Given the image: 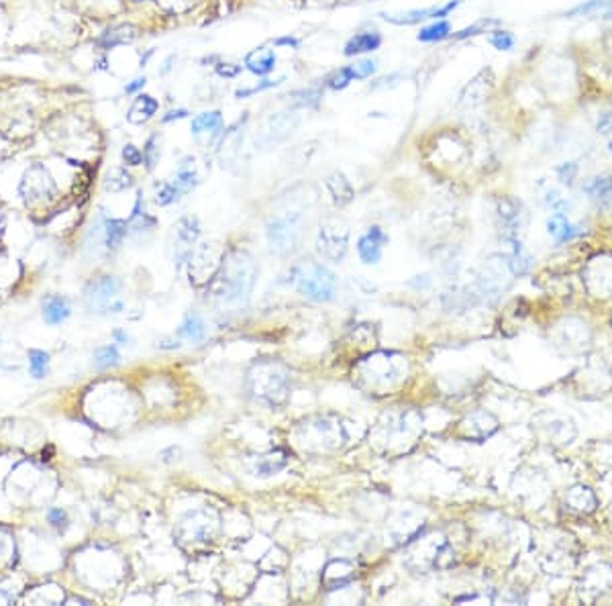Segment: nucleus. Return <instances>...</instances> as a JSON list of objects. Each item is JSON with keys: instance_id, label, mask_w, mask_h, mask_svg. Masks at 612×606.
Instances as JSON below:
<instances>
[{"instance_id": "nucleus-53", "label": "nucleus", "mask_w": 612, "mask_h": 606, "mask_svg": "<svg viewBox=\"0 0 612 606\" xmlns=\"http://www.w3.org/2000/svg\"><path fill=\"white\" fill-rule=\"evenodd\" d=\"M176 60H178V55H176V53L168 55V58H166V62H164V68L159 70V76H168V73L172 71V68H174Z\"/></svg>"}, {"instance_id": "nucleus-19", "label": "nucleus", "mask_w": 612, "mask_h": 606, "mask_svg": "<svg viewBox=\"0 0 612 606\" xmlns=\"http://www.w3.org/2000/svg\"><path fill=\"white\" fill-rule=\"evenodd\" d=\"M323 580L329 592L341 590V588L349 586L356 580V568L347 560H335L324 568Z\"/></svg>"}, {"instance_id": "nucleus-11", "label": "nucleus", "mask_w": 612, "mask_h": 606, "mask_svg": "<svg viewBox=\"0 0 612 606\" xmlns=\"http://www.w3.org/2000/svg\"><path fill=\"white\" fill-rule=\"evenodd\" d=\"M498 431V419L486 410H473L460 423L457 435L469 441H484Z\"/></svg>"}, {"instance_id": "nucleus-22", "label": "nucleus", "mask_w": 612, "mask_h": 606, "mask_svg": "<svg viewBox=\"0 0 612 606\" xmlns=\"http://www.w3.org/2000/svg\"><path fill=\"white\" fill-rule=\"evenodd\" d=\"M324 186H326L335 207H345V205H349L353 200L356 192H353V186H351V182L347 180L345 174H341V172L329 174L326 180H324Z\"/></svg>"}, {"instance_id": "nucleus-44", "label": "nucleus", "mask_w": 612, "mask_h": 606, "mask_svg": "<svg viewBox=\"0 0 612 606\" xmlns=\"http://www.w3.org/2000/svg\"><path fill=\"white\" fill-rule=\"evenodd\" d=\"M351 66H353V71H356V80H367V78H371V76L378 73V62L371 60V58L358 60Z\"/></svg>"}, {"instance_id": "nucleus-12", "label": "nucleus", "mask_w": 612, "mask_h": 606, "mask_svg": "<svg viewBox=\"0 0 612 606\" xmlns=\"http://www.w3.org/2000/svg\"><path fill=\"white\" fill-rule=\"evenodd\" d=\"M200 237V223L196 216H182L176 225V268L180 270L186 261H190L194 253V243Z\"/></svg>"}, {"instance_id": "nucleus-58", "label": "nucleus", "mask_w": 612, "mask_h": 606, "mask_svg": "<svg viewBox=\"0 0 612 606\" xmlns=\"http://www.w3.org/2000/svg\"><path fill=\"white\" fill-rule=\"evenodd\" d=\"M611 327H612V319H611Z\"/></svg>"}, {"instance_id": "nucleus-8", "label": "nucleus", "mask_w": 612, "mask_h": 606, "mask_svg": "<svg viewBox=\"0 0 612 606\" xmlns=\"http://www.w3.org/2000/svg\"><path fill=\"white\" fill-rule=\"evenodd\" d=\"M119 292H121V282L112 276H103L100 280L92 282L86 290L88 306L96 313L119 315L125 309V304L119 300Z\"/></svg>"}, {"instance_id": "nucleus-6", "label": "nucleus", "mask_w": 612, "mask_h": 606, "mask_svg": "<svg viewBox=\"0 0 612 606\" xmlns=\"http://www.w3.org/2000/svg\"><path fill=\"white\" fill-rule=\"evenodd\" d=\"M345 439L347 435L341 421L331 417H315L304 421L298 427V441L306 449H317V451L339 449L345 443Z\"/></svg>"}, {"instance_id": "nucleus-37", "label": "nucleus", "mask_w": 612, "mask_h": 606, "mask_svg": "<svg viewBox=\"0 0 612 606\" xmlns=\"http://www.w3.org/2000/svg\"><path fill=\"white\" fill-rule=\"evenodd\" d=\"M490 27H500V21H498V19H480V21L471 23V25L466 27V29H462V31H457V33H451L449 39H453V41H464V39H468V37H475L486 33Z\"/></svg>"}, {"instance_id": "nucleus-57", "label": "nucleus", "mask_w": 612, "mask_h": 606, "mask_svg": "<svg viewBox=\"0 0 612 606\" xmlns=\"http://www.w3.org/2000/svg\"><path fill=\"white\" fill-rule=\"evenodd\" d=\"M611 153H612V143H611Z\"/></svg>"}, {"instance_id": "nucleus-41", "label": "nucleus", "mask_w": 612, "mask_h": 606, "mask_svg": "<svg viewBox=\"0 0 612 606\" xmlns=\"http://www.w3.org/2000/svg\"><path fill=\"white\" fill-rule=\"evenodd\" d=\"M282 82H286V78L282 76V78H276V80H272V78H263L261 82H257L255 86H250V88H239V90H235V98H250L253 94H259V92H265V90H272V88H278Z\"/></svg>"}, {"instance_id": "nucleus-26", "label": "nucleus", "mask_w": 612, "mask_h": 606, "mask_svg": "<svg viewBox=\"0 0 612 606\" xmlns=\"http://www.w3.org/2000/svg\"><path fill=\"white\" fill-rule=\"evenodd\" d=\"M70 315H72V306H70L68 298H64V296L55 294V296H49L43 302V321L51 324V327L66 322L70 319Z\"/></svg>"}, {"instance_id": "nucleus-49", "label": "nucleus", "mask_w": 612, "mask_h": 606, "mask_svg": "<svg viewBox=\"0 0 612 606\" xmlns=\"http://www.w3.org/2000/svg\"><path fill=\"white\" fill-rule=\"evenodd\" d=\"M577 174V166L574 162H570V164H561L559 168H557V176L559 180L563 182V184H572L574 178H576Z\"/></svg>"}, {"instance_id": "nucleus-55", "label": "nucleus", "mask_w": 612, "mask_h": 606, "mask_svg": "<svg viewBox=\"0 0 612 606\" xmlns=\"http://www.w3.org/2000/svg\"><path fill=\"white\" fill-rule=\"evenodd\" d=\"M410 286H417V288H425V286H429V276H425V280H417V282H410Z\"/></svg>"}, {"instance_id": "nucleus-32", "label": "nucleus", "mask_w": 612, "mask_h": 606, "mask_svg": "<svg viewBox=\"0 0 612 606\" xmlns=\"http://www.w3.org/2000/svg\"><path fill=\"white\" fill-rule=\"evenodd\" d=\"M510 243V253H508V268H510V272L512 274H525L527 270H529V266H531V257H529V253L525 251L523 248V243H521V239H510L508 241Z\"/></svg>"}, {"instance_id": "nucleus-24", "label": "nucleus", "mask_w": 612, "mask_h": 606, "mask_svg": "<svg viewBox=\"0 0 612 606\" xmlns=\"http://www.w3.org/2000/svg\"><path fill=\"white\" fill-rule=\"evenodd\" d=\"M172 182L176 184V188L180 190L182 196L190 194V192L200 184V176H198V172H196V164H194V157H192V155L184 157L180 164H178V168H176V172H174Z\"/></svg>"}, {"instance_id": "nucleus-34", "label": "nucleus", "mask_w": 612, "mask_h": 606, "mask_svg": "<svg viewBox=\"0 0 612 606\" xmlns=\"http://www.w3.org/2000/svg\"><path fill=\"white\" fill-rule=\"evenodd\" d=\"M351 82H356V71H353L351 64H347V66H343V68H339V70H335L333 73L326 76L324 88H329L333 92H341V90L349 88Z\"/></svg>"}, {"instance_id": "nucleus-17", "label": "nucleus", "mask_w": 612, "mask_h": 606, "mask_svg": "<svg viewBox=\"0 0 612 606\" xmlns=\"http://www.w3.org/2000/svg\"><path fill=\"white\" fill-rule=\"evenodd\" d=\"M496 216H498V227H500V231H502L506 241H510V239H518V231H521V227H523V218H525V213H523L521 205H516V202L510 200V198L498 200Z\"/></svg>"}, {"instance_id": "nucleus-4", "label": "nucleus", "mask_w": 612, "mask_h": 606, "mask_svg": "<svg viewBox=\"0 0 612 606\" xmlns=\"http://www.w3.org/2000/svg\"><path fill=\"white\" fill-rule=\"evenodd\" d=\"M304 235V216L300 211H282L265 220V239L270 253L286 257L300 248Z\"/></svg>"}, {"instance_id": "nucleus-31", "label": "nucleus", "mask_w": 612, "mask_h": 606, "mask_svg": "<svg viewBox=\"0 0 612 606\" xmlns=\"http://www.w3.org/2000/svg\"><path fill=\"white\" fill-rule=\"evenodd\" d=\"M137 37L135 33V27L131 25H119V27H112L105 31L100 39H98V45L107 47V49H114L119 45H127V43H133V39Z\"/></svg>"}, {"instance_id": "nucleus-50", "label": "nucleus", "mask_w": 612, "mask_h": 606, "mask_svg": "<svg viewBox=\"0 0 612 606\" xmlns=\"http://www.w3.org/2000/svg\"><path fill=\"white\" fill-rule=\"evenodd\" d=\"M145 84H147V78H145V76H139V78L127 82V86H125V94H129V96H133V94H141Z\"/></svg>"}, {"instance_id": "nucleus-9", "label": "nucleus", "mask_w": 612, "mask_h": 606, "mask_svg": "<svg viewBox=\"0 0 612 606\" xmlns=\"http://www.w3.org/2000/svg\"><path fill=\"white\" fill-rule=\"evenodd\" d=\"M460 6V0H449L441 6H429V8H410L402 12H380V19L390 25H419L425 21H439L449 17Z\"/></svg>"}, {"instance_id": "nucleus-20", "label": "nucleus", "mask_w": 612, "mask_h": 606, "mask_svg": "<svg viewBox=\"0 0 612 606\" xmlns=\"http://www.w3.org/2000/svg\"><path fill=\"white\" fill-rule=\"evenodd\" d=\"M276 62H278V58H276L274 49L257 47V49H253L245 55L243 64H245V70L252 71L253 76L265 78V76H270L272 71L276 70Z\"/></svg>"}, {"instance_id": "nucleus-47", "label": "nucleus", "mask_w": 612, "mask_h": 606, "mask_svg": "<svg viewBox=\"0 0 612 606\" xmlns=\"http://www.w3.org/2000/svg\"><path fill=\"white\" fill-rule=\"evenodd\" d=\"M47 521L51 527H55L58 531H64L68 527V512L62 508H49L47 510Z\"/></svg>"}, {"instance_id": "nucleus-25", "label": "nucleus", "mask_w": 612, "mask_h": 606, "mask_svg": "<svg viewBox=\"0 0 612 606\" xmlns=\"http://www.w3.org/2000/svg\"><path fill=\"white\" fill-rule=\"evenodd\" d=\"M159 110V103L157 98H153L151 94H137V98L133 101V105L127 112V121L131 125H143L149 119L155 116V112Z\"/></svg>"}, {"instance_id": "nucleus-23", "label": "nucleus", "mask_w": 612, "mask_h": 606, "mask_svg": "<svg viewBox=\"0 0 612 606\" xmlns=\"http://www.w3.org/2000/svg\"><path fill=\"white\" fill-rule=\"evenodd\" d=\"M103 220V241L108 251L116 250L123 239L129 235V220L127 218H114V216H100Z\"/></svg>"}, {"instance_id": "nucleus-38", "label": "nucleus", "mask_w": 612, "mask_h": 606, "mask_svg": "<svg viewBox=\"0 0 612 606\" xmlns=\"http://www.w3.org/2000/svg\"><path fill=\"white\" fill-rule=\"evenodd\" d=\"M131 186H133V178L125 168H114L112 172H108L105 180V188L108 192H123Z\"/></svg>"}, {"instance_id": "nucleus-1", "label": "nucleus", "mask_w": 612, "mask_h": 606, "mask_svg": "<svg viewBox=\"0 0 612 606\" xmlns=\"http://www.w3.org/2000/svg\"><path fill=\"white\" fill-rule=\"evenodd\" d=\"M257 272L259 270L247 251L233 250L229 255H225L215 274V296L225 304H247L257 280Z\"/></svg>"}, {"instance_id": "nucleus-52", "label": "nucleus", "mask_w": 612, "mask_h": 606, "mask_svg": "<svg viewBox=\"0 0 612 606\" xmlns=\"http://www.w3.org/2000/svg\"><path fill=\"white\" fill-rule=\"evenodd\" d=\"M272 43H274V47H290V49H298L300 47V39L294 35L276 37Z\"/></svg>"}, {"instance_id": "nucleus-45", "label": "nucleus", "mask_w": 612, "mask_h": 606, "mask_svg": "<svg viewBox=\"0 0 612 606\" xmlns=\"http://www.w3.org/2000/svg\"><path fill=\"white\" fill-rule=\"evenodd\" d=\"M121 155H123V162H125L127 166H131V168H137V166L143 164V151H141L137 145H133V143H127V145L123 147Z\"/></svg>"}, {"instance_id": "nucleus-13", "label": "nucleus", "mask_w": 612, "mask_h": 606, "mask_svg": "<svg viewBox=\"0 0 612 606\" xmlns=\"http://www.w3.org/2000/svg\"><path fill=\"white\" fill-rule=\"evenodd\" d=\"M288 462V453L284 449H276V451L250 456L245 460V469L252 474L253 478H272V476L280 474L282 469H286Z\"/></svg>"}, {"instance_id": "nucleus-51", "label": "nucleus", "mask_w": 612, "mask_h": 606, "mask_svg": "<svg viewBox=\"0 0 612 606\" xmlns=\"http://www.w3.org/2000/svg\"><path fill=\"white\" fill-rule=\"evenodd\" d=\"M188 116H190L188 108H172L161 116V123H174V121H182V119H188Z\"/></svg>"}, {"instance_id": "nucleus-56", "label": "nucleus", "mask_w": 612, "mask_h": 606, "mask_svg": "<svg viewBox=\"0 0 612 606\" xmlns=\"http://www.w3.org/2000/svg\"><path fill=\"white\" fill-rule=\"evenodd\" d=\"M133 2H145V0H133Z\"/></svg>"}, {"instance_id": "nucleus-3", "label": "nucleus", "mask_w": 612, "mask_h": 606, "mask_svg": "<svg viewBox=\"0 0 612 606\" xmlns=\"http://www.w3.org/2000/svg\"><path fill=\"white\" fill-rule=\"evenodd\" d=\"M408 361L394 352H378L360 359L356 365V378L367 390L390 392L406 380Z\"/></svg>"}, {"instance_id": "nucleus-39", "label": "nucleus", "mask_w": 612, "mask_h": 606, "mask_svg": "<svg viewBox=\"0 0 612 606\" xmlns=\"http://www.w3.org/2000/svg\"><path fill=\"white\" fill-rule=\"evenodd\" d=\"M121 363V354L116 345H103L94 352V365L98 370H110Z\"/></svg>"}, {"instance_id": "nucleus-46", "label": "nucleus", "mask_w": 612, "mask_h": 606, "mask_svg": "<svg viewBox=\"0 0 612 606\" xmlns=\"http://www.w3.org/2000/svg\"><path fill=\"white\" fill-rule=\"evenodd\" d=\"M604 6H609V2H606V0H588V2H582V4L574 6L572 10H568V12H566V17L590 15V12H594V10H600V8H604Z\"/></svg>"}, {"instance_id": "nucleus-40", "label": "nucleus", "mask_w": 612, "mask_h": 606, "mask_svg": "<svg viewBox=\"0 0 612 606\" xmlns=\"http://www.w3.org/2000/svg\"><path fill=\"white\" fill-rule=\"evenodd\" d=\"M484 98H486V88H484L482 73H480L475 80H471L468 86H466V90H464V94H462V105L475 107V105H480Z\"/></svg>"}, {"instance_id": "nucleus-27", "label": "nucleus", "mask_w": 612, "mask_h": 606, "mask_svg": "<svg viewBox=\"0 0 612 606\" xmlns=\"http://www.w3.org/2000/svg\"><path fill=\"white\" fill-rule=\"evenodd\" d=\"M547 233L557 243H563V241H570V239L577 237L582 233V229L577 225H574L563 213H555L547 220Z\"/></svg>"}, {"instance_id": "nucleus-35", "label": "nucleus", "mask_w": 612, "mask_h": 606, "mask_svg": "<svg viewBox=\"0 0 612 606\" xmlns=\"http://www.w3.org/2000/svg\"><path fill=\"white\" fill-rule=\"evenodd\" d=\"M159 159H161V135L151 133L143 147V164L147 172H153L155 166L159 164Z\"/></svg>"}, {"instance_id": "nucleus-43", "label": "nucleus", "mask_w": 612, "mask_h": 606, "mask_svg": "<svg viewBox=\"0 0 612 606\" xmlns=\"http://www.w3.org/2000/svg\"><path fill=\"white\" fill-rule=\"evenodd\" d=\"M516 43V37L512 35L510 31H505V29H496L492 31L490 35V45L498 51H510Z\"/></svg>"}, {"instance_id": "nucleus-54", "label": "nucleus", "mask_w": 612, "mask_h": 606, "mask_svg": "<svg viewBox=\"0 0 612 606\" xmlns=\"http://www.w3.org/2000/svg\"><path fill=\"white\" fill-rule=\"evenodd\" d=\"M112 339H114L116 343H121V345H127V343L131 341V337H129L125 331H121V329H116V331L112 333Z\"/></svg>"}, {"instance_id": "nucleus-36", "label": "nucleus", "mask_w": 612, "mask_h": 606, "mask_svg": "<svg viewBox=\"0 0 612 606\" xmlns=\"http://www.w3.org/2000/svg\"><path fill=\"white\" fill-rule=\"evenodd\" d=\"M180 198V190L176 188V184L172 180H161V182L155 184V205L170 207V205L178 202Z\"/></svg>"}, {"instance_id": "nucleus-30", "label": "nucleus", "mask_w": 612, "mask_h": 606, "mask_svg": "<svg viewBox=\"0 0 612 606\" xmlns=\"http://www.w3.org/2000/svg\"><path fill=\"white\" fill-rule=\"evenodd\" d=\"M127 220H129V233H145V231L155 229V218L151 214H147V211H145V200L143 196H141V192L137 194L133 213H131V216Z\"/></svg>"}, {"instance_id": "nucleus-33", "label": "nucleus", "mask_w": 612, "mask_h": 606, "mask_svg": "<svg viewBox=\"0 0 612 606\" xmlns=\"http://www.w3.org/2000/svg\"><path fill=\"white\" fill-rule=\"evenodd\" d=\"M449 35H451V23L447 19H439V21H432L431 25L423 27L417 39L421 43H439L443 39H449Z\"/></svg>"}, {"instance_id": "nucleus-10", "label": "nucleus", "mask_w": 612, "mask_h": 606, "mask_svg": "<svg viewBox=\"0 0 612 606\" xmlns=\"http://www.w3.org/2000/svg\"><path fill=\"white\" fill-rule=\"evenodd\" d=\"M579 592H582V598H586L590 603H596V600L612 594V566L600 564V566L590 568L582 580Z\"/></svg>"}, {"instance_id": "nucleus-48", "label": "nucleus", "mask_w": 612, "mask_h": 606, "mask_svg": "<svg viewBox=\"0 0 612 606\" xmlns=\"http://www.w3.org/2000/svg\"><path fill=\"white\" fill-rule=\"evenodd\" d=\"M215 71L220 76V78H225V80H233V78H237V76L243 71V66L227 64V62H218L215 66Z\"/></svg>"}, {"instance_id": "nucleus-16", "label": "nucleus", "mask_w": 612, "mask_h": 606, "mask_svg": "<svg viewBox=\"0 0 612 606\" xmlns=\"http://www.w3.org/2000/svg\"><path fill=\"white\" fill-rule=\"evenodd\" d=\"M296 125H298V119H296V116L282 114V112L272 114V116L265 121V125H263V129H261L257 141H259V145H263V147H272V145H276V143L284 141L290 133H292V129H294Z\"/></svg>"}, {"instance_id": "nucleus-28", "label": "nucleus", "mask_w": 612, "mask_h": 606, "mask_svg": "<svg viewBox=\"0 0 612 606\" xmlns=\"http://www.w3.org/2000/svg\"><path fill=\"white\" fill-rule=\"evenodd\" d=\"M586 194L602 209L612 211V176H604V178H594L592 182L586 184Z\"/></svg>"}, {"instance_id": "nucleus-29", "label": "nucleus", "mask_w": 612, "mask_h": 606, "mask_svg": "<svg viewBox=\"0 0 612 606\" xmlns=\"http://www.w3.org/2000/svg\"><path fill=\"white\" fill-rule=\"evenodd\" d=\"M176 335L186 339V341H192V343H202L207 339V324H204L200 315L188 313L180 327H178Z\"/></svg>"}, {"instance_id": "nucleus-42", "label": "nucleus", "mask_w": 612, "mask_h": 606, "mask_svg": "<svg viewBox=\"0 0 612 606\" xmlns=\"http://www.w3.org/2000/svg\"><path fill=\"white\" fill-rule=\"evenodd\" d=\"M47 363H49V354L47 352H41V349H31L29 352V370H31V376L35 380H41L47 376Z\"/></svg>"}, {"instance_id": "nucleus-15", "label": "nucleus", "mask_w": 612, "mask_h": 606, "mask_svg": "<svg viewBox=\"0 0 612 606\" xmlns=\"http://www.w3.org/2000/svg\"><path fill=\"white\" fill-rule=\"evenodd\" d=\"M222 131H225V119L220 110H204L190 121V133L198 141L200 137H209L211 145H215L216 141H220Z\"/></svg>"}, {"instance_id": "nucleus-5", "label": "nucleus", "mask_w": 612, "mask_h": 606, "mask_svg": "<svg viewBox=\"0 0 612 606\" xmlns=\"http://www.w3.org/2000/svg\"><path fill=\"white\" fill-rule=\"evenodd\" d=\"M292 282L296 290L313 300V302H331L337 296V276L317 261H308L302 266H296L292 270Z\"/></svg>"}, {"instance_id": "nucleus-14", "label": "nucleus", "mask_w": 612, "mask_h": 606, "mask_svg": "<svg viewBox=\"0 0 612 606\" xmlns=\"http://www.w3.org/2000/svg\"><path fill=\"white\" fill-rule=\"evenodd\" d=\"M390 237L380 225H371L360 239H358V255L365 266H376L382 259L384 248L388 245Z\"/></svg>"}, {"instance_id": "nucleus-7", "label": "nucleus", "mask_w": 612, "mask_h": 606, "mask_svg": "<svg viewBox=\"0 0 612 606\" xmlns=\"http://www.w3.org/2000/svg\"><path fill=\"white\" fill-rule=\"evenodd\" d=\"M317 253L324 261L341 263L349 251V229L339 223H324L317 233Z\"/></svg>"}, {"instance_id": "nucleus-2", "label": "nucleus", "mask_w": 612, "mask_h": 606, "mask_svg": "<svg viewBox=\"0 0 612 606\" xmlns=\"http://www.w3.org/2000/svg\"><path fill=\"white\" fill-rule=\"evenodd\" d=\"M247 392L259 404L268 408H282L286 406L292 394V378L286 365L263 359L253 363L247 372Z\"/></svg>"}, {"instance_id": "nucleus-18", "label": "nucleus", "mask_w": 612, "mask_h": 606, "mask_svg": "<svg viewBox=\"0 0 612 606\" xmlns=\"http://www.w3.org/2000/svg\"><path fill=\"white\" fill-rule=\"evenodd\" d=\"M384 37L380 31L369 29V31H360L351 37L345 47H343V55L345 58H358V55H365V53H374L382 47Z\"/></svg>"}, {"instance_id": "nucleus-21", "label": "nucleus", "mask_w": 612, "mask_h": 606, "mask_svg": "<svg viewBox=\"0 0 612 606\" xmlns=\"http://www.w3.org/2000/svg\"><path fill=\"white\" fill-rule=\"evenodd\" d=\"M598 506L594 492L586 486H574L566 494V508L574 514H592Z\"/></svg>"}]
</instances>
